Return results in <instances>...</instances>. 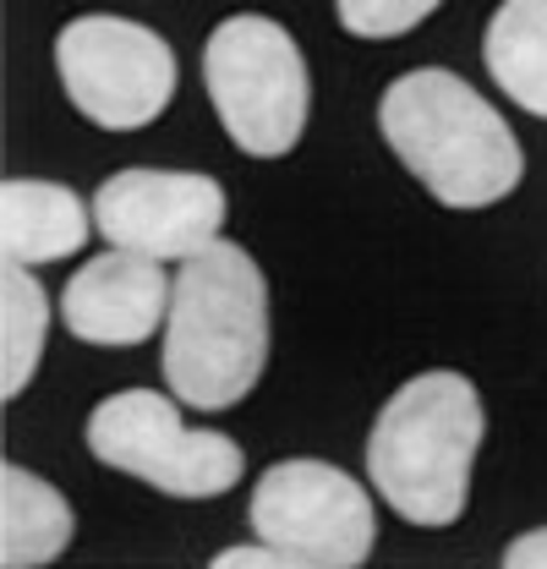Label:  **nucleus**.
Wrapping results in <instances>:
<instances>
[{
  "label": "nucleus",
  "instance_id": "obj_12",
  "mask_svg": "<svg viewBox=\"0 0 547 569\" xmlns=\"http://www.w3.org/2000/svg\"><path fill=\"white\" fill-rule=\"evenodd\" d=\"M481 61L520 110L547 121V0H504L487 22Z\"/></svg>",
  "mask_w": 547,
  "mask_h": 569
},
{
  "label": "nucleus",
  "instance_id": "obj_16",
  "mask_svg": "<svg viewBox=\"0 0 547 569\" xmlns=\"http://www.w3.org/2000/svg\"><path fill=\"white\" fill-rule=\"evenodd\" d=\"M504 569H547V526L520 531V537L504 548Z\"/></svg>",
  "mask_w": 547,
  "mask_h": 569
},
{
  "label": "nucleus",
  "instance_id": "obj_11",
  "mask_svg": "<svg viewBox=\"0 0 547 569\" xmlns=\"http://www.w3.org/2000/svg\"><path fill=\"white\" fill-rule=\"evenodd\" d=\"M71 537H77V515L61 488H50L28 466H6L0 471V565L44 569L67 553Z\"/></svg>",
  "mask_w": 547,
  "mask_h": 569
},
{
  "label": "nucleus",
  "instance_id": "obj_14",
  "mask_svg": "<svg viewBox=\"0 0 547 569\" xmlns=\"http://www.w3.org/2000/svg\"><path fill=\"white\" fill-rule=\"evenodd\" d=\"M444 0H335L340 28L356 39H400L410 28H421Z\"/></svg>",
  "mask_w": 547,
  "mask_h": 569
},
{
  "label": "nucleus",
  "instance_id": "obj_2",
  "mask_svg": "<svg viewBox=\"0 0 547 569\" xmlns=\"http://www.w3.org/2000/svg\"><path fill=\"white\" fill-rule=\"evenodd\" d=\"M378 127L395 159L444 209H493L520 176L526 153L509 121L455 71H406L378 99Z\"/></svg>",
  "mask_w": 547,
  "mask_h": 569
},
{
  "label": "nucleus",
  "instance_id": "obj_15",
  "mask_svg": "<svg viewBox=\"0 0 547 569\" xmlns=\"http://www.w3.org/2000/svg\"><path fill=\"white\" fill-rule=\"evenodd\" d=\"M213 569H290V559L279 553V548H269V542H247V548H225L219 559H213Z\"/></svg>",
  "mask_w": 547,
  "mask_h": 569
},
{
  "label": "nucleus",
  "instance_id": "obj_3",
  "mask_svg": "<svg viewBox=\"0 0 547 569\" xmlns=\"http://www.w3.org/2000/svg\"><path fill=\"white\" fill-rule=\"evenodd\" d=\"M481 432V395L466 372H416L384 400L367 432V477L400 520L427 531L455 526L471 498Z\"/></svg>",
  "mask_w": 547,
  "mask_h": 569
},
{
  "label": "nucleus",
  "instance_id": "obj_8",
  "mask_svg": "<svg viewBox=\"0 0 547 569\" xmlns=\"http://www.w3.org/2000/svg\"><path fill=\"white\" fill-rule=\"evenodd\" d=\"M93 230L110 247L187 263L225 230V187L203 170H121L93 192Z\"/></svg>",
  "mask_w": 547,
  "mask_h": 569
},
{
  "label": "nucleus",
  "instance_id": "obj_4",
  "mask_svg": "<svg viewBox=\"0 0 547 569\" xmlns=\"http://www.w3.org/2000/svg\"><path fill=\"white\" fill-rule=\"evenodd\" d=\"M203 88L225 138L252 159H285L307 132L312 77L285 22L263 11L225 17L203 44Z\"/></svg>",
  "mask_w": 547,
  "mask_h": 569
},
{
  "label": "nucleus",
  "instance_id": "obj_9",
  "mask_svg": "<svg viewBox=\"0 0 547 569\" xmlns=\"http://www.w3.org/2000/svg\"><path fill=\"white\" fill-rule=\"evenodd\" d=\"M170 290H176V280H165L159 258L110 247V252L88 258L67 280L61 318L88 346H142V340H153V329H165Z\"/></svg>",
  "mask_w": 547,
  "mask_h": 569
},
{
  "label": "nucleus",
  "instance_id": "obj_5",
  "mask_svg": "<svg viewBox=\"0 0 547 569\" xmlns=\"http://www.w3.org/2000/svg\"><path fill=\"white\" fill-rule=\"evenodd\" d=\"M88 449L99 466L137 477L170 498H219L247 477V455L219 427H187L181 400L159 389H121L93 406Z\"/></svg>",
  "mask_w": 547,
  "mask_h": 569
},
{
  "label": "nucleus",
  "instance_id": "obj_10",
  "mask_svg": "<svg viewBox=\"0 0 547 569\" xmlns=\"http://www.w3.org/2000/svg\"><path fill=\"white\" fill-rule=\"evenodd\" d=\"M93 230V209L61 181H6L0 187V252L11 263H61Z\"/></svg>",
  "mask_w": 547,
  "mask_h": 569
},
{
  "label": "nucleus",
  "instance_id": "obj_7",
  "mask_svg": "<svg viewBox=\"0 0 547 569\" xmlns=\"http://www.w3.org/2000/svg\"><path fill=\"white\" fill-rule=\"evenodd\" d=\"M56 71L77 116L105 132L153 127L176 99V50L153 28L110 11L77 17L56 33Z\"/></svg>",
  "mask_w": 547,
  "mask_h": 569
},
{
  "label": "nucleus",
  "instance_id": "obj_6",
  "mask_svg": "<svg viewBox=\"0 0 547 569\" xmlns=\"http://www.w3.org/2000/svg\"><path fill=\"white\" fill-rule=\"evenodd\" d=\"M252 531L290 569H361L378 548V509L367 488L329 460H279L252 488Z\"/></svg>",
  "mask_w": 547,
  "mask_h": 569
},
{
  "label": "nucleus",
  "instance_id": "obj_13",
  "mask_svg": "<svg viewBox=\"0 0 547 569\" xmlns=\"http://www.w3.org/2000/svg\"><path fill=\"white\" fill-rule=\"evenodd\" d=\"M0 323H6V335H0V395L17 400L44 361L50 296L33 280L28 263H11V258H6V274H0Z\"/></svg>",
  "mask_w": 547,
  "mask_h": 569
},
{
  "label": "nucleus",
  "instance_id": "obj_1",
  "mask_svg": "<svg viewBox=\"0 0 547 569\" xmlns=\"http://www.w3.org/2000/svg\"><path fill=\"white\" fill-rule=\"evenodd\" d=\"M269 367V280L236 241H213L176 269L159 372L187 411L241 406Z\"/></svg>",
  "mask_w": 547,
  "mask_h": 569
}]
</instances>
